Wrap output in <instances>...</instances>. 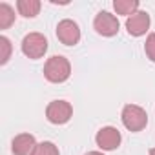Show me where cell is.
<instances>
[{
	"label": "cell",
	"mask_w": 155,
	"mask_h": 155,
	"mask_svg": "<svg viewBox=\"0 0 155 155\" xmlns=\"http://www.w3.org/2000/svg\"><path fill=\"white\" fill-rule=\"evenodd\" d=\"M71 75V64L66 57L62 55H53L46 60L44 64V77L46 81L53 82V84H62L69 79Z\"/></svg>",
	"instance_id": "obj_1"
},
{
	"label": "cell",
	"mask_w": 155,
	"mask_h": 155,
	"mask_svg": "<svg viewBox=\"0 0 155 155\" xmlns=\"http://www.w3.org/2000/svg\"><path fill=\"white\" fill-rule=\"evenodd\" d=\"M120 119H122V124L126 130L137 133V131H142L148 124V113L144 108L137 106V104H126L122 108V113H120Z\"/></svg>",
	"instance_id": "obj_2"
},
{
	"label": "cell",
	"mask_w": 155,
	"mask_h": 155,
	"mask_svg": "<svg viewBox=\"0 0 155 155\" xmlns=\"http://www.w3.org/2000/svg\"><path fill=\"white\" fill-rule=\"evenodd\" d=\"M22 53L31 58V60H37V58H42L48 51V38L42 35V33H28L24 38H22Z\"/></svg>",
	"instance_id": "obj_3"
},
{
	"label": "cell",
	"mask_w": 155,
	"mask_h": 155,
	"mask_svg": "<svg viewBox=\"0 0 155 155\" xmlns=\"http://www.w3.org/2000/svg\"><path fill=\"white\" fill-rule=\"evenodd\" d=\"M73 117V106L68 101H51L46 108V119L51 124H66Z\"/></svg>",
	"instance_id": "obj_4"
},
{
	"label": "cell",
	"mask_w": 155,
	"mask_h": 155,
	"mask_svg": "<svg viewBox=\"0 0 155 155\" xmlns=\"http://www.w3.org/2000/svg\"><path fill=\"white\" fill-rule=\"evenodd\" d=\"M119 28H120L119 18L110 11H101L93 18V29L102 37H115L119 33Z\"/></svg>",
	"instance_id": "obj_5"
},
{
	"label": "cell",
	"mask_w": 155,
	"mask_h": 155,
	"mask_svg": "<svg viewBox=\"0 0 155 155\" xmlns=\"http://www.w3.org/2000/svg\"><path fill=\"white\" fill-rule=\"evenodd\" d=\"M57 38L64 44V46H75L81 40V28L75 20L71 18H64L57 24Z\"/></svg>",
	"instance_id": "obj_6"
},
{
	"label": "cell",
	"mask_w": 155,
	"mask_h": 155,
	"mask_svg": "<svg viewBox=\"0 0 155 155\" xmlns=\"http://www.w3.org/2000/svg\"><path fill=\"white\" fill-rule=\"evenodd\" d=\"M120 140H122L120 131L117 128H113V126H104L95 135V142H97V146L102 151H113V150H117L120 146Z\"/></svg>",
	"instance_id": "obj_7"
},
{
	"label": "cell",
	"mask_w": 155,
	"mask_h": 155,
	"mask_svg": "<svg viewBox=\"0 0 155 155\" xmlns=\"http://www.w3.org/2000/svg\"><path fill=\"white\" fill-rule=\"evenodd\" d=\"M150 24H151V18L146 11H137L133 13L131 17L126 18V29L131 37H142L146 35V31L150 29Z\"/></svg>",
	"instance_id": "obj_8"
},
{
	"label": "cell",
	"mask_w": 155,
	"mask_h": 155,
	"mask_svg": "<svg viewBox=\"0 0 155 155\" xmlns=\"http://www.w3.org/2000/svg\"><path fill=\"white\" fill-rule=\"evenodd\" d=\"M37 144L38 142L31 133H20L11 140V151L13 155H33Z\"/></svg>",
	"instance_id": "obj_9"
},
{
	"label": "cell",
	"mask_w": 155,
	"mask_h": 155,
	"mask_svg": "<svg viewBox=\"0 0 155 155\" xmlns=\"http://www.w3.org/2000/svg\"><path fill=\"white\" fill-rule=\"evenodd\" d=\"M40 8H42V4L38 0H18L17 2V11L24 18H35L40 13Z\"/></svg>",
	"instance_id": "obj_10"
},
{
	"label": "cell",
	"mask_w": 155,
	"mask_h": 155,
	"mask_svg": "<svg viewBox=\"0 0 155 155\" xmlns=\"http://www.w3.org/2000/svg\"><path fill=\"white\" fill-rule=\"evenodd\" d=\"M140 8L139 0H115L113 2V9L117 11V15H124V17H131L133 13H137Z\"/></svg>",
	"instance_id": "obj_11"
},
{
	"label": "cell",
	"mask_w": 155,
	"mask_h": 155,
	"mask_svg": "<svg viewBox=\"0 0 155 155\" xmlns=\"http://www.w3.org/2000/svg\"><path fill=\"white\" fill-rule=\"evenodd\" d=\"M15 18H17L15 9H13L9 4H6V2L0 4V29H8V28H11L13 22H15Z\"/></svg>",
	"instance_id": "obj_12"
},
{
	"label": "cell",
	"mask_w": 155,
	"mask_h": 155,
	"mask_svg": "<svg viewBox=\"0 0 155 155\" xmlns=\"http://www.w3.org/2000/svg\"><path fill=\"white\" fill-rule=\"evenodd\" d=\"M11 49H13V46H11V40L8 38V37H0V64H8V60L11 58Z\"/></svg>",
	"instance_id": "obj_13"
},
{
	"label": "cell",
	"mask_w": 155,
	"mask_h": 155,
	"mask_svg": "<svg viewBox=\"0 0 155 155\" xmlns=\"http://www.w3.org/2000/svg\"><path fill=\"white\" fill-rule=\"evenodd\" d=\"M33 155H60L58 153V148L51 142V140H44V142H38Z\"/></svg>",
	"instance_id": "obj_14"
},
{
	"label": "cell",
	"mask_w": 155,
	"mask_h": 155,
	"mask_svg": "<svg viewBox=\"0 0 155 155\" xmlns=\"http://www.w3.org/2000/svg\"><path fill=\"white\" fill-rule=\"evenodd\" d=\"M144 53H146V57L151 62H155V33H150L148 35L146 44H144Z\"/></svg>",
	"instance_id": "obj_15"
},
{
	"label": "cell",
	"mask_w": 155,
	"mask_h": 155,
	"mask_svg": "<svg viewBox=\"0 0 155 155\" xmlns=\"http://www.w3.org/2000/svg\"><path fill=\"white\" fill-rule=\"evenodd\" d=\"M86 155H104V153L102 151H88Z\"/></svg>",
	"instance_id": "obj_16"
},
{
	"label": "cell",
	"mask_w": 155,
	"mask_h": 155,
	"mask_svg": "<svg viewBox=\"0 0 155 155\" xmlns=\"http://www.w3.org/2000/svg\"><path fill=\"white\" fill-rule=\"evenodd\" d=\"M150 155H155V148H151V150H150Z\"/></svg>",
	"instance_id": "obj_17"
}]
</instances>
